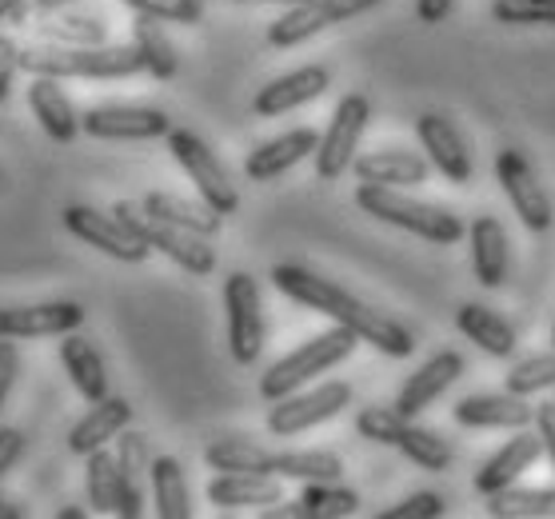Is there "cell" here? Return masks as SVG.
<instances>
[{
  "mask_svg": "<svg viewBox=\"0 0 555 519\" xmlns=\"http://www.w3.org/2000/svg\"><path fill=\"white\" fill-rule=\"evenodd\" d=\"M208 499L216 507H272V504H284V488H280V476L220 471L208 483Z\"/></svg>",
  "mask_w": 555,
  "mask_h": 519,
  "instance_id": "26",
  "label": "cell"
},
{
  "mask_svg": "<svg viewBox=\"0 0 555 519\" xmlns=\"http://www.w3.org/2000/svg\"><path fill=\"white\" fill-rule=\"evenodd\" d=\"M37 33L49 44H104L108 40V25L104 21H96V16H44L37 25Z\"/></svg>",
  "mask_w": 555,
  "mask_h": 519,
  "instance_id": "38",
  "label": "cell"
},
{
  "mask_svg": "<svg viewBox=\"0 0 555 519\" xmlns=\"http://www.w3.org/2000/svg\"><path fill=\"white\" fill-rule=\"evenodd\" d=\"M116 471H120V511L116 516L140 519V511H144V480H152L149 436L128 428L116 436Z\"/></svg>",
  "mask_w": 555,
  "mask_h": 519,
  "instance_id": "22",
  "label": "cell"
},
{
  "mask_svg": "<svg viewBox=\"0 0 555 519\" xmlns=\"http://www.w3.org/2000/svg\"><path fill=\"white\" fill-rule=\"evenodd\" d=\"M168 153L177 156V165L189 172V180L196 184V192H201V200L212 204L216 212L232 216L241 208V192H236V184L228 177V168L220 165V156H216L196 132L172 128V132H168Z\"/></svg>",
  "mask_w": 555,
  "mask_h": 519,
  "instance_id": "6",
  "label": "cell"
},
{
  "mask_svg": "<svg viewBox=\"0 0 555 519\" xmlns=\"http://www.w3.org/2000/svg\"><path fill=\"white\" fill-rule=\"evenodd\" d=\"M360 511V495L340 480H308L304 495L288 507H272L268 519H344Z\"/></svg>",
  "mask_w": 555,
  "mask_h": 519,
  "instance_id": "24",
  "label": "cell"
},
{
  "mask_svg": "<svg viewBox=\"0 0 555 519\" xmlns=\"http://www.w3.org/2000/svg\"><path fill=\"white\" fill-rule=\"evenodd\" d=\"M416 137L428 153L431 168H440L452 184H467L472 180V153H467L464 137L455 132V125L440 113H420L416 116Z\"/></svg>",
  "mask_w": 555,
  "mask_h": 519,
  "instance_id": "16",
  "label": "cell"
},
{
  "mask_svg": "<svg viewBox=\"0 0 555 519\" xmlns=\"http://www.w3.org/2000/svg\"><path fill=\"white\" fill-rule=\"evenodd\" d=\"M25 4H33V0H0V21L21 16V13H25Z\"/></svg>",
  "mask_w": 555,
  "mask_h": 519,
  "instance_id": "49",
  "label": "cell"
},
{
  "mask_svg": "<svg viewBox=\"0 0 555 519\" xmlns=\"http://www.w3.org/2000/svg\"><path fill=\"white\" fill-rule=\"evenodd\" d=\"M535 428H540V440H543V456L552 459V471H555V400L535 404Z\"/></svg>",
  "mask_w": 555,
  "mask_h": 519,
  "instance_id": "46",
  "label": "cell"
},
{
  "mask_svg": "<svg viewBox=\"0 0 555 519\" xmlns=\"http://www.w3.org/2000/svg\"><path fill=\"white\" fill-rule=\"evenodd\" d=\"M204 464L212 471H256V476H276V452H268L260 443L224 436L204 447Z\"/></svg>",
  "mask_w": 555,
  "mask_h": 519,
  "instance_id": "31",
  "label": "cell"
},
{
  "mask_svg": "<svg viewBox=\"0 0 555 519\" xmlns=\"http://www.w3.org/2000/svg\"><path fill=\"white\" fill-rule=\"evenodd\" d=\"M128 424H132V404H128L125 395H104V400L92 404L89 416L73 424V431H68V452L89 459L96 447L116 440Z\"/></svg>",
  "mask_w": 555,
  "mask_h": 519,
  "instance_id": "23",
  "label": "cell"
},
{
  "mask_svg": "<svg viewBox=\"0 0 555 519\" xmlns=\"http://www.w3.org/2000/svg\"><path fill=\"white\" fill-rule=\"evenodd\" d=\"M367 120H372V104L360 92H348L336 113L328 120V132L320 137V148H315V177L320 180H340L356 160V148H360V137H364Z\"/></svg>",
  "mask_w": 555,
  "mask_h": 519,
  "instance_id": "8",
  "label": "cell"
},
{
  "mask_svg": "<svg viewBox=\"0 0 555 519\" xmlns=\"http://www.w3.org/2000/svg\"><path fill=\"white\" fill-rule=\"evenodd\" d=\"M464 376V355L460 352H436L424 367H416L412 376H408V384L400 388V395H396V407L404 412L408 419L420 416L428 404H436L448 388H452L455 380Z\"/></svg>",
  "mask_w": 555,
  "mask_h": 519,
  "instance_id": "18",
  "label": "cell"
},
{
  "mask_svg": "<svg viewBox=\"0 0 555 519\" xmlns=\"http://www.w3.org/2000/svg\"><path fill=\"white\" fill-rule=\"evenodd\" d=\"M352 172L360 184H384V189H408V184H428L431 160L404 148H379V153L356 156Z\"/></svg>",
  "mask_w": 555,
  "mask_h": 519,
  "instance_id": "21",
  "label": "cell"
},
{
  "mask_svg": "<svg viewBox=\"0 0 555 519\" xmlns=\"http://www.w3.org/2000/svg\"><path fill=\"white\" fill-rule=\"evenodd\" d=\"M16 372H21V355H16V343H9V336H4V340H0V412L9 404Z\"/></svg>",
  "mask_w": 555,
  "mask_h": 519,
  "instance_id": "45",
  "label": "cell"
},
{
  "mask_svg": "<svg viewBox=\"0 0 555 519\" xmlns=\"http://www.w3.org/2000/svg\"><path fill=\"white\" fill-rule=\"evenodd\" d=\"M16 73H21V44L9 33H0V104L9 101Z\"/></svg>",
  "mask_w": 555,
  "mask_h": 519,
  "instance_id": "44",
  "label": "cell"
},
{
  "mask_svg": "<svg viewBox=\"0 0 555 519\" xmlns=\"http://www.w3.org/2000/svg\"><path fill=\"white\" fill-rule=\"evenodd\" d=\"M68 4H76V0H33L37 13H61V9H68Z\"/></svg>",
  "mask_w": 555,
  "mask_h": 519,
  "instance_id": "50",
  "label": "cell"
},
{
  "mask_svg": "<svg viewBox=\"0 0 555 519\" xmlns=\"http://www.w3.org/2000/svg\"><path fill=\"white\" fill-rule=\"evenodd\" d=\"M455 328L464 332L476 348H483L488 355H495V360H512V355H516V343H519L516 328H512L504 316H495L492 308L464 304L460 312H455Z\"/></svg>",
  "mask_w": 555,
  "mask_h": 519,
  "instance_id": "30",
  "label": "cell"
},
{
  "mask_svg": "<svg viewBox=\"0 0 555 519\" xmlns=\"http://www.w3.org/2000/svg\"><path fill=\"white\" fill-rule=\"evenodd\" d=\"M356 208L384 220V224H396V229L412 232V236H424L428 244L464 241V220H460V216H452L448 208H440V204H424V200H416V196L384 189V184H360V189H356Z\"/></svg>",
  "mask_w": 555,
  "mask_h": 519,
  "instance_id": "3",
  "label": "cell"
},
{
  "mask_svg": "<svg viewBox=\"0 0 555 519\" xmlns=\"http://www.w3.org/2000/svg\"><path fill=\"white\" fill-rule=\"evenodd\" d=\"M348 404H352V388L340 380L320 384V388L300 392V395L292 392L268 407V431L280 436V440H288V436H300V431L315 428V424L336 419Z\"/></svg>",
  "mask_w": 555,
  "mask_h": 519,
  "instance_id": "9",
  "label": "cell"
},
{
  "mask_svg": "<svg viewBox=\"0 0 555 519\" xmlns=\"http://www.w3.org/2000/svg\"><path fill=\"white\" fill-rule=\"evenodd\" d=\"M488 516L492 519H552L555 516V488H504L488 495Z\"/></svg>",
  "mask_w": 555,
  "mask_h": 519,
  "instance_id": "34",
  "label": "cell"
},
{
  "mask_svg": "<svg viewBox=\"0 0 555 519\" xmlns=\"http://www.w3.org/2000/svg\"><path fill=\"white\" fill-rule=\"evenodd\" d=\"M455 0H416V16L420 25H443L452 16Z\"/></svg>",
  "mask_w": 555,
  "mask_h": 519,
  "instance_id": "48",
  "label": "cell"
},
{
  "mask_svg": "<svg viewBox=\"0 0 555 519\" xmlns=\"http://www.w3.org/2000/svg\"><path fill=\"white\" fill-rule=\"evenodd\" d=\"M80 128L96 140H160L172 132V120L144 104H96L80 116Z\"/></svg>",
  "mask_w": 555,
  "mask_h": 519,
  "instance_id": "13",
  "label": "cell"
},
{
  "mask_svg": "<svg viewBox=\"0 0 555 519\" xmlns=\"http://www.w3.org/2000/svg\"><path fill=\"white\" fill-rule=\"evenodd\" d=\"M332 85V73L324 68V64H304V68H296V73H288V77H276L272 85H264V89L256 92V116H264V120H272V116H284L292 113V108H304V104H312L315 96H324Z\"/></svg>",
  "mask_w": 555,
  "mask_h": 519,
  "instance_id": "15",
  "label": "cell"
},
{
  "mask_svg": "<svg viewBox=\"0 0 555 519\" xmlns=\"http://www.w3.org/2000/svg\"><path fill=\"white\" fill-rule=\"evenodd\" d=\"M379 0H308V4H292L288 13L268 25V44L272 49H296L304 40H312L315 33H324L332 25H344L352 16L376 9Z\"/></svg>",
  "mask_w": 555,
  "mask_h": 519,
  "instance_id": "10",
  "label": "cell"
},
{
  "mask_svg": "<svg viewBox=\"0 0 555 519\" xmlns=\"http://www.w3.org/2000/svg\"><path fill=\"white\" fill-rule=\"evenodd\" d=\"M276 476L280 480H340L344 459L336 452H276Z\"/></svg>",
  "mask_w": 555,
  "mask_h": 519,
  "instance_id": "36",
  "label": "cell"
},
{
  "mask_svg": "<svg viewBox=\"0 0 555 519\" xmlns=\"http://www.w3.org/2000/svg\"><path fill=\"white\" fill-rule=\"evenodd\" d=\"M85 324V308L76 300H52V304L0 308V340H37V336H64Z\"/></svg>",
  "mask_w": 555,
  "mask_h": 519,
  "instance_id": "14",
  "label": "cell"
},
{
  "mask_svg": "<svg viewBox=\"0 0 555 519\" xmlns=\"http://www.w3.org/2000/svg\"><path fill=\"white\" fill-rule=\"evenodd\" d=\"M64 229L73 232L76 241L92 244L96 252L113 256V260H120V264H140V260H149V244L140 241V236H132V232L116 220L113 216L96 212V208H89V204H68L64 208Z\"/></svg>",
  "mask_w": 555,
  "mask_h": 519,
  "instance_id": "11",
  "label": "cell"
},
{
  "mask_svg": "<svg viewBox=\"0 0 555 519\" xmlns=\"http://www.w3.org/2000/svg\"><path fill=\"white\" fill-rule=\"evenodd\" d=\"M315 148H320V132H312V128H292L284 137L264 140L260 148H253L248 160H244V172L256 184H268V180L284 177L288 168L300 165L304 156H315Z\"/></svg>",
  "mask_w": 555,
  "mask_h": 519,
  "instance_id": "19",
  "label": "cell"
},
{
  "mask_svg": "<svg viewBox=\"0 0 555 519\" xmlns=\"http://www.w3.org/2000/svg\"><path fill=\"white\" fill-rule=\"evenodd\" d=\"M152 499H156V516L160 519H189L192 499H189V480L180 459L160 456L152 459Z\"/></svg>",
  "mask_w": 555,
  "mask_h": 519,
  "instance_id": "33",
  "label": "cell"
},
{
  "mask_svg": "<svg viewBox=\"0 0 555 519\" xmlns=\"http://www.w3.org/2000/svg\"><path fill=\"white\" fill-rule=\"evenodd\" d=\"M408 424H412V419H408L396 404L391 407H360V416H356V431H360L364 440L388 443V447L400 443V436H404Z\"/></svg>",
  "mask_w": 555,
  "mask_h": 519,
  "instance_id": "40",
  "label": "cell"
},
{
  "mask_svg": "<svg viewBox=\"0 0 555 519\" xmlns=\"http://www.w3.org/2000/svg\"><path fill=\"white\" fill-rule=\"evenodd\" d=\"M500 25H555V0H492Z\"/></svg>",
  "mask_w": 555,
  "mask_h": 519,
  "instance_id": "42",
  "label": "cell"
},
{
  "mask_svg": "<svg viewBox=\"0 0 555 519\" xmlns=\"http://www.w3.org/2000/svg\"><path fill=\"white\" fill-rule=\"evenodd\" d=\"M113 212L132 236H140L152 252H165L184 272H192V276H212L216 272V248L208 244V236H196V232H184L177 224H165V220L144 212V204H132V200H120Z\"/></svg>",
  "mask_w": 555,
  "mask_h": 519,
  "instance_id": "5",
  "label": "cell"
},
{
  "mask_svg": "<svg viewBox=\"0 0 555 519\" xmlns=\"http://www.w3.org/2000/svg\"><path fill=\"white\" fill-rule=\"evenodd\" d=\"M396 447H400V452H404V456L424 471H448L452 468V459H455L452 443L443 440V436H436V431H428V428H416V424H408Z\"/></svg>",
  "mask_w": 555,
  "mask_h": 519,
  "instance_id": "37",
  "label": "cell"
},
{
  "mask_svg": "<svg viewBox=\"0 0 555 519\" xmlns=\"http://www.w3.org/2000/svg\"><path fill=\"white\" fill-rule=\"evenodd\" d=\"M504 384H507V392H516V395H535V392L555 388V348L543 355L519 360V364L504 376Z\"/></svg>",
  "mask_w": 555,
  "mask_h": 519,
  "instance_id": "39",
  "label": "cell"
},
{
  "mask_svg": "<svg viewBox=\"0 0 555 519\" xmlns=\"http://www.w3.org/2000/svg\"><path fill=\"white\" fill-rule=\"evenodd\" d=\"M436 516H443V499L436 492H416L408 495L404 504L379 511V519H436Z\"/></svg>",
  "mask_w": 555,
  "mask_h": 519,
  "instance_id": "43",
  "label": "cell"
},
{
  "mask_svg": "<svg viewBox=\"0 0 555 519\" xmlns=\"http://www.w3.org/2000/svg\"><path fill=\"white\" fill-rule=\"evenodd\" d=\"M452 419L460 428H528L535 424V407L528 395L504 392V395H467L452 407Z\"/></svg>",
  "mask_w": 555,
  "mask_h": 519,
  "instance_id": "20",
  "label": "cell"
},
{
  "mask_svg": "<svg viewBox=\"0 0 555 519\" xmlns=\"http://www.w3.org/2000/svg\"><path fill=\"white\" fill-rule=\"evenodd\" d=\"M495 180L504 184L507 200H512L516 216L524 220V229L552 232V224H555L552 200H547L543 184L535 180V172H531L528 156L519 153V148H504V153L495 156Z\"/></svg>",
  "mask_w": 555,
  "mask_h": 519,
  "instance_id": "12",
  "label": "cell"
},
{
  "mask_svg": "<svg viewBox=\"0 0 555 519\" xmlns=\"http://www.w3.org/2000/svg\"><path fill=\"white\" fill-rule=\"evenodd\" d=\"M61 364L64 372L73 376L76 392L85 395L89 404L104 400L108 395V372H104V360L96 352V343L85 340V336H76V332H64L61 336Z\"/></svg>",
  "mask_w": 555,
  "mask_h": 519,
  "instance_id": "28",
  "label": "cell"
},
{
  "mask_svg": "<svg viewBox=\"0 0 555 519\" xmlns=\"http://www.w3.org/2000/svg\"><path fill=\"white\" fill-rule=\"evenodd\" d=\"M144 212L165 220V224H177L184 232H196V236H216L224 229V216L216 212L208 200H184V196H172V192H149L144 196Z\"/></svg>",
  "mask_w": 555,
  "mask_h": 519,
  "instance_id": "29",
  "label": "cell"
},
{
  "mask_svg": "<svg viewBox=\"0 0 555 519\" xmlns=\"http://www.w3.org/2000/svg\"><path fill=\"white\" fill-rule=\"evenodd\" d=\"M132 13L156 16L165 25H201L204 0H125Z\"/></svg>",
  "mask_w": 555,
  "mask_h": 519,
  "instance_id": "41",
  "label": "cell"
},
{
  "mask_svg": "<svg viewBox=\"0 0 555 519\" xmlns=\"http://www.w3.org/2000/svg\"><path fill=\"white\" fill-rule=\"evenodd\" d=\"M165 21H156V16H140L132 21V44L140 49V56H144V73L156 80H172L177 77V49H172V40H168Z\"/></svg>",
  "mask_w": 555,
  "mask_h": 519,
  "instance_id": "32",
  "label": "cell"
},
{
  "mask_svg": "<svg viewBox=\"0 0 555 519\" xmlns=\"http://www.w3.org/2000/svg\"><path fill=\"white\" fill-rule=\"evenodd\" d=\"M467 236H472V268H476V280H480L483 288H500L507 280L504 224L495 216H476Z\"/></svg>",
  "mask_w": 555,
  "mask_h": 519,
  "instance_id": "27",
  "label": "cell"
},
{
  "mask_svg": "<svg viewBox=\"0 0 555 519\" xmlns=\"http://www.w3.org/2000/svg\"><path fill=\"white\" fill-rule=\"evenodd\" d=\"M543 456V440L540 431H528V428H516V436L480 464L476 471V492L480 495H492V492H504L512 483H519V476Z\"/></svg>",
  "mask_w": 555,
  "mask_h": 519,
  "instance_id": "17",
  "label": "cell"
},
{
  "mask_svg": "<svg viewBox=\"0 0 555 519\" xmlns=\"http://www.w3.org/2000/svg\"><path fill=\"white\" fill-rule=\"evenodd\" d=\"M224 312H228V352L236 364H256L264 352V308L260 288L248 272H232L224 280Z\"/></svg>",
  "mask_w": 555,
  "mask_h": 519,
  "instance_id": "7",
  "label": "cell"
},
{
  "mask_svg": "<svg viewBox=\"0 0 555 519\" xmlns=\"http://www.w3.org/2000/svg\"><path fill=\"white\" fill-rule=\"evenodd\" d=\"M21 516H25L21 507H13L9 499H0V519H21Z\"/></svg>",
  "mask_w": 555,
  "mask_h": 519,
  "instance_id": "51",
  "label": "cell"
},
{
  "mask_svg": "<svg viewBox=\"0 0 555 519\" xmlns=\"http://www.w3.org/2000/svg\"><path fill=\"white\" fill-rule=\"evenodd\" d=\"M21 68L56 80H125L144 73V56L137 44H28Z\"/></svg>",
  "mask_w": 555,
  "mask_h": 519,
  "instance_id": "2",
  "label": "cell"
},
{
  "mask_svg": "<svg viewBox=\"0 0 555 519\" xmlns=\"http://www.w3.org/2000/svg\"><path fill=\"white\" fill-rule=\"evenodd\" d=\"M552 348H555V324H552Z\"/></svg>",
  "mask_w": 555,
  "mask_h": 519,
  "instance_id": "53",
  "label": "cell"
},
{
  "mask_svg": "<svg viewBox=\"0 0 555 519\" xmlns=\"http://www.w3.org/2000/svg\"><path fill=\"white\" fill-rule=\"evenodd\" d=\"M28 108H33L40 128H44L56 144H73L76 132H85L73 101L64 96L61 80L56 77H33V85H28Z\"/></svg>",
  "mask_w": 555,
  "mask_h": 519,
  "instance_id": "25",
  "label": "cell"
},
{
  "mask_svg": "<svg viewBox=\"0 0 555 519\" xmlns=\"http://www.w3.org/2000/svg\"><path fill=\"white\" fill-rule=\"evenodd\" d=\"M56 519H85V511H80V507H61Z\"/></svg>",
  "mask_w": 555,
  "mask_h": 519,
  "instance_id": "52",
  "label": "cell"
},
{
  "mask_svg": "<svg viewBox=\"0 0 555 519\" xmlns=\"http://www.w3.org/2000/svg\"><path fill=\"white\" fill-rule=\"evenodd\" d=\"M21 452H25V436H21L16 428H0V480L13 471Z\"/></svg>",
  "mask_w": 555,
  "mask_h": 519,
  "instance_id": "47",
  "label": "cell"
},
{
  "mask_svg": "<svg viewBox=\"0 0 555 519\" xmlns=\"http://www.w3.org/2000/svg\"><path fill=\"white\" fill-rule=\"evenodd\" d=\"M85 488H89V504L101 516H116L120 511V471H116V456H108L104 447H96L85 468Z\"/></svg>",
  "mask_w": 555,
  "mask_h": 519,
  "instance_id": "35",
  "label": "cell"
},
{
  "mask_svg": "<svg viewBox=\"0 0 555 519\" xmlns=\"http://www.w3.org/2000/svg\"><path fill=\"white\" fill-rule=\"evenodd\" d=\"M272 284H276L288 300H296V304L315 308V312L332 316L336 324H344V328H352L360 340L372 343L376 352L391 355V360H408V355L416 352V340H412V332H408L404 324H396L391 316H384V312H376L372 304H364L360 296H352V291L340 288V284H332V280L315 276L308 268L276 264L272 268Z\"/></svg>",
  "mask_w": 555,
  "mask_h": 519,
  "instance_id": "1",
  "label": "cell"
},
{
  "mask_svg": "<svg viewBox=\"0 0 555 519\" xmlns=\"http://www.w3.org/2000/svg\"><path fill=\"white\" fill-rule=\"evenodd\" d=\"M356 343H360V336H356L352 328H344V324L320 332V336H312V340L300 343L296 352H288L284 360H276V364L268 367L264 376H260V395H264L268 404H276V400L292 395L308 380L324 376L328 367L344 364V360L356 352Z\"/></svg>",
  "mask_w": 555,
  "mask_h": 519,
  "instance_id": "4",
  "label": "cell"
}]
</instances>
